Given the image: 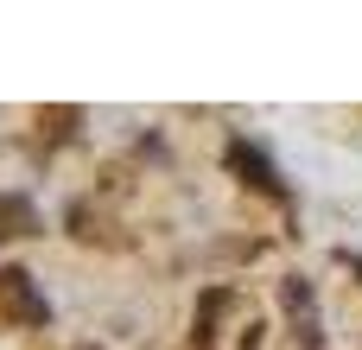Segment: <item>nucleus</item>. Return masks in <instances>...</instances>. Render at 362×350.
Here are the masks:
<instances>
[{
	"label": "nucleus",
	"mask_w": 362,
	"mask_h": 350,
	"mask_svg": "<svg viewBox=\"0 0 362 350\" xmlns=\"http://www.w3.org/2000/svg\"><path fill=\"white\" fill-rule=\"evenodd\" d=\"M64 223H70V236H83V242H95V249H121V242H127V236H115V223H102L95 204H70Z\"/></svg>",
	"instance_id": "obj_4"
},
{
	"label": "nucleus",
	"mask_w": 362,
	"mask_h": 350,
	"mask_svg": "<svg viewBox=\"0 0 362 350\" xmlns=\"http://www.w3.org/2000/svg\"><path fill=\"white\" fill-rule=\"evenodd\" d=\"M13 236H38V210H32V198L0 191V242H13Z\"/></svg>",
	"instance_id": "obj_6"
},
{
	"label": "nucleus",
	"mask_w": 362,
	"mask_h": 350,
	"mask_svg": "<svg viewBox=\"0 0 362 350\" xmlns=\"http://www.w3.org/2000/svg\"><path fill=\"white\" fill-rule=\"evenodd\" d=\"M229 306H235V293H229V287H210V293L197 300V325H191V338L210 344V338H216V319H223Z\"/></svg>",
	"instance_id": "obj_7"
},
{
	"label": "nucleus",
	"mask_w": 362,
	"mask_h": 350,
	"mask_svg": "<svg viewBox=\"0 0 362 350\" xmlns=\"http://www.w3.org/2000/svg\"><path fill=\"white\" fill-rule=\"evenodd\" d=\"M223 166H229L242 185H255L261 198H280V204H286V179H280V166L267 159V147H255V140H229V147H223Z\"/></svg>",
	"instance_id": "obj_1"
},
{
	"label": "nucleus",
	"mask_w": 362,
	"mask_h": 350,
	"mask_svg": "<svg viewBox=\"0 0 362 350\" xmlns=\"http://www.w3.org/2000/svg\"><path fill=\"white\" fill-rule=\"evenodd\" d=\"M356 274H362V261H356Z\"/></svg>",
	"instance_id": "obj_8"
},
{
	"label": "nucleus",
	"mask_w": 362,
	"mask_h": 350,
	"mask_svg": "<svg viewBox=\"0 0 362 350\" xmlns=\"http://www.w3.org/2000/svg\"><path fill=\"white\" fill-rule=\"evenodd\" d=\"M0 319H13V325H51V306H45V293H38V281L25 274V268H0Z\"/></svg>",
	"instance_id": "obj_2"
},
{
	"label": "nucleus",
	"mask_w": 362,
	"mask_h": 350,
	"mask_svg": "<svg viewBox=\"0 0 362 350\" xmlns=\"http://www.w3.org/2000/svg\"><path fill=\"white\" fill-rule=\"evenodd\" d=\"M38 134H45V147L76 140V134H83V108H70V102H45V108H38Z\"/></svg>",
	"instance_id": "obj_5"
},
{
	"label": "nucleus",
	"mask_w": 362,
	"mask_h": 350,
	"mask_svg": "<svg viewBox=\"0 0 362 350\" xmlns=\"http://www.w3.org/2000/svg\"><path fill=\"white\" fill-rule=\"evenodd\" d=\"M280 300H286V312H293V332L318 350V306H312V287H305L299 274H286V281H280Z\"/></svg>",
	"instance_id": "obj_3"
}]
</instances>
